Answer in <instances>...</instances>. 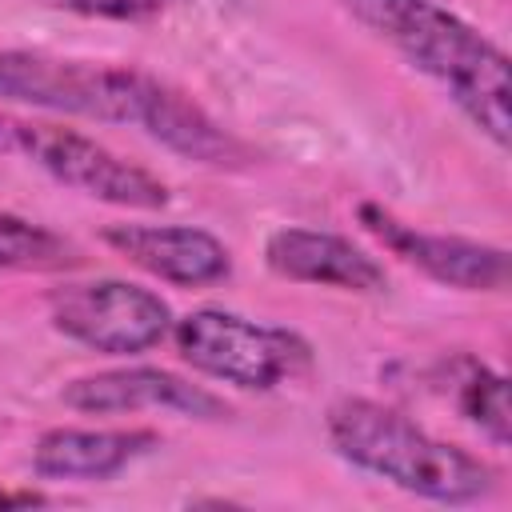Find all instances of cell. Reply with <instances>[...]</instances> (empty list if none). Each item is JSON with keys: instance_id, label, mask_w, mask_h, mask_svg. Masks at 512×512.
<instances>
[{"instance_id": "9a60e30c", "label": "cell", "mask_w": 512, "mask_h": 512, "mask_svg": "<svg viewBox=\"0 0 512 512\" xmlns=\"http://www.w3.org/2000/svg\"><path fill=\"white\" fill-rule=\"evenodd\" d=\"M12 120L16 116H4L0 112V156H8V148H12Z\"/></svg>"}, {"instance_id": "30bf717a", "label": "cell", "mask_w": 512, "mask_h": 512, "mask_svg": "<svg viewBox=\"0 0 512 512\" xmlns=\"http://www.w3.org/2000/svg\"><path fill=\"white\" fill-rule=\"evenodd\" d=\"M264 264L296 284H320L340 292H384L388 272L376 256L352 240L320 228H276L264 244Z\"/></svg>"}, {"instance_id": "4fadbf2b", "label": "cell", "mask_w": 512, "mask_h": 512, "mask_svg": "<svg viewBox=\"0 0 512 512\" xmlns=\"http://www.w3.org/2000/svg\"><path fill=\"white\" fill-rule=\"evenodd\" d=\"M452 396H456V408L464 420H472L492 444H508V428H512V416H508V384L500 372H492L488 364L472 360V356H460L452 364Z\"/></svg>"}, {"instance_id": "7c38bea8", "label": "cell", "mask_w": 512, "mask_h": 512, "mask_svg": "<svg viewBox=\"0 0 512 512\" xmlns=\"http://www.w3.org/2000/svg\"><path fill=\"white\" fill-rule=\"evenodd\" d=\"M84 252L60 232L24 220L16 212H0V268L16 272H68L80 268Z\"/></svg>"}, {"instance_id": "ba28073f", "label": "cell", "mask_w": 512, "mask_h": 512, "mask_svg": "<svg viewBox=\"0 0 512 512\" xmlns=\"http://www.w3.org/2000/svg\"><path fill=\"white\" fill-rule=\"evenodd\" d=\"M64 404L88 416H120V412H144V408H164V412H180L192 420H228L232 408L208 392L204 384H192L168 368H108V372H92L80 376L72 384H64Z\"/></svg>"}, {"instance_id": "5bb4252c", "label": "cell", "mask_w": 512, "mask_h": 512, "mask_svg": "<svg viewBox=\"0 0 512 512\" xmlns=\"http://www.w3.org/2000/svg\"><path fill=\"white\" fill-rule=\"evenodd\" d=\"M20 504H44V496L32 492V488H24V492H4L0 488V508H20Z\"/></svg>"}, {"instance_id": "8fae6325", "label": "cell", "mask_w": 512, "mask_h": 512, "mask_svg": "<svg viewBox=\"0 0 512 512\" xmlns=\"http://www.w3.org/2000/svg\"><path fill=\"white\" fill-rule=\"evenodd\" d=\"M160 448L148 428H52L32 448V468L44 480H112L140 456Z\"/></svg>"}, {"instance_id": "8992f818", "label": "cell", "mask_w": 512, "mask_h": 512, "mask_svg": "<svg viewBox=\"0 0 512 512\" xmlns=\"http://www.w3.org/2000/svg\"><path fill=\"white\" fill-rule=\"evenodd\" d=\"M48 320L104 356L148 352L172 332V308L152 288L128 280H68L48 292Z\"/></svg>"}, {"instance_id": "52a82bcc", "label": "cell", "mask_w": 512, "mask_h": 512, "mask_svg": "<svg viewBox=\"0 0 512 512\" xmlns=\"http://www.w3.org/2000/svg\"><path fill=\"white\" fill-rule=\"evenodd\" d=\"M360 224L392 256L408 260L436 284H448L460 292H504L508 288V252L496 244H480V240L448 236V232H424L416 224H404L380 204H360Z\"/></svg>"}, {"instance_id": "277c9868", "label": "cell", "mask_w": 512, "mask_h": 512, "mask_svg": "<svg viewBox=\"0 0 512 512\" xmlns=\"http://www.w3.org/2000/svg\"><path fill=\"white\" fill-rule=\"evenodd\" d=\"M180 356L224 384L248 392H272L308 372L312 348L276 324H256L224 308H196L172 324Z\"/></svg>"}, {"instance_id": "9c48e42d", "label": "cell", "mask_w": 512, "mask_h": 512, "mask_svg": "<svg viewBox=\"0 0 512 512\" xmlns=\"http://www.w3.org/2000/svg\"><path fill=\"white\" fill-rule=\"evenodd\" d=\"M104 244L148 276L180 288L216 284L232 272L228 248L212 232L192 224H108Z\"/></svg>"}, {"instance_id": "7a4b0ae2", "label": "cell", "mask_w": 512, "mask_h": 512, "mask_svg": "<svg viewBox=\"0 0 512 512\" xmlns=\"http://www.w3.org/2000/svg\"><path fill=\"white\" fill-rule=\"evenodd\" d=\"M340 8L392 44L416 72L436 80L480 136H488L500 152L508 148L512 76L500 44L440 0H340Z\"/></svg>"}, {"instance_id": "6da1fadb", "label": "cell", "mask_w": 512, "mask_h": 512, "mask_svg": "<svg viewBox=\"0 0 512 512\" xmlns=\"http://www.w3.org/2000/svg\"><path fill=\"white\" fill-rule=\"evenodd\" d=\"M0 96L100 124H128L148 140L164 144L168 152L208 168L252 164V152L228 128H220L192 96L128 64L8 48L0 52Z\"/></svg>"}, {"instance_id": "3957f363", "label": "cell", "mask_w": 512, "mask_h": 512, "mask_svg": "<svg viewBox=\"0 0 512 512\" xmlns=\"http://www.w3.org/2000/svg\"><path fill=\"white\" fill-rule=\"evenodd\" d=\"M328 440L348 464L424 500L472 504L496 488V472L480 456L436 440L404 412L364 396H344L328 408Z\"/></svg>"}, {"instance_id": "5b68a950", "label": "cell", "mask_w": 512, "mask_h": 512, "mask_svg": "<svg viewBox=\"0 0 512 512\" xmlns=\"http://www.w3.org/2000/svg\"><path fill=\"white\" fill-rule=\"evenodd\" d=\"M8 156H24L36 168H44L52 180H60L72 192H84L92 200L152 212L168 204V184L152 176L148 168L116 156L112 148L96 144L92 136L60 124H32L12 120V148Z\"/></svg>"}]
</instances>
